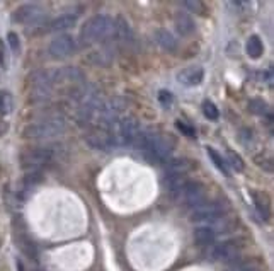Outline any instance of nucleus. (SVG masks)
<instances>
[{
	"label": "nucleus",
	"mask_w": 274,
	"mask_h": 271,
	"mask_svg": "<svg viewBox=\"0 0 274 271\" xmlns=\"http://www.w3.org/2000/svg\"><path fill=\"white\" fill-rule=\"evenodd\" d=\"M89 60H91L92 63H95V65H108L113 60V53H109L108 49H101V51L92 53V55L89 56Z\"/></svg>",
	"instance_id": "412c9836"
},
{
	"label": "nucleus",
	"mask_w": 274,
	"mask_h": 271,
	"mask_svg": "<svg viewBox=\"0 0 274 271\" xmlns=\"http://www.w3.org/2000/svg\"><path fill=\"white\" fill-rule=\"evenodd\" d=\"M222 215V208H220L216 203H205V205L194 208L191 219L194 222H209V220H215Z\"/></svg>",
	"instance_id": "1a4fd4ad"
},
{
	"label": "nucleus",
	"mask_w": 274,
	"mask_h": 271,
	"mask_svg": "<svg viewBox=\"0 0 274 271\" xmlns=\"http://www.w3.org/2000/svg\"><path fill=\"white\" fill-rule=\"evenodd\" d=\"M48 51L53 58H65V56L72 55L75 51V41H73L72 36H65L63 34V36L55 38L49 43Z\"/></svg>",
	"instance_id": "423d86ee"
},
{
	"label": "nucleus",
	"mask_w": 274,
	"mask_h": 271,
	"mask_svg": "<svg viewBox=\"0 0 274 271\" xmlns=\"http://www.w3.org/2000/svg\"><path fill=\"white\" fill-rule=\"evenodd\" d=\"M75 23H77V17L73 16V14H63V16L56 17V19L53 21V23H51V29L53 31L68 29V27H72Z\"/></svg>",
	"instance_id": "f3484780"
},
{
	"label": "nucleus",
	"mask_w": 274,
	"mask_h": 271,
	"mask_svg": "<svg viewBox=\"0 0 274 271\" xmlns=\"http://www.w3.org/2000/svg\"><path fill=\"white\" fill-rule=\"evenodd\" d=\"M184 5H186V9H189L194 14H203V10H205L203 3L198 2V0H187V2H184Z\"/></svg>",
	"instance_id": "cd10ccee"
},
{
	"label": "nucleus",
	"mask_w": 274,
	"mask_h": 271,
	"mask_svg": "<svg viewBox=\"0 0 274 271\" xmlns=\"http://www.w3.org/2000/svg\"><path fill=\"white\" fill-rule=\"evenodd\" d=\"M251 111L255 113V115H264V113L268 111V106H266V102L261 101V99H252L251 101Z\"/></svg>",
	"instance_id": "bb28decb"
},
{
	"label": "nucleus",
	"mask_w": 274,
	"mask_h": 271,
	"mask_svg": "<svg viewBox=\"0 0 274 271\" xmlns=\"http://www.w3.org/2000/svg\"><path fill=\"white\" fill-rule=\"evenodd\" d=\"M65 130V120L60 116L48 118V120L34 121V123L27 124L24 128V137L27 138H36V140H45V138H51L60 135Z\"/></svg>",
	"instance_id": "f03ea898"
},
{
	"label": "nucleus",
	"mask_w": 274,
	"mask_h": 271,
	"mask_svg": "<svg viewBox=\"0 0 274 271\" xmlns=\"http://www.w3.org/2000/svg\"><path fill=\"white\" fill-rule=\"evenodd\" d=\"M49 74H51V82H80L84 78V74L75 67H65Z\"/></svg>",
	"instance_id": "9b49d317"
},
{
	"label": "nucleus",
	"mask_w": 274,
	"mask_h": 271,
	"mask_svg": "<svg viewBox=\"0 0 274 271\" xmlns=\"http://www.w3.org/2000/svg\"><path fill=\"white\" fill-rule=\"evenodd\" d=\"M203 113H205V116L208 118V120H211V121H218V118H220L218 108H216V106L213 104L211 101L203 102Z\"/></svg>",
	"instance_id": "5701e85b"
},
{
	"label": "nucleus",
	"mask_w": 274,
	"mask_h": 271,
	"mask_svg": "<svg viewBox=\"0 0 274 271\" xmlns=\"http://www.w3.org/2000/svg\"><path fill=\"white\" fill-rule=\"evenodd\" d=\"M0 65L5 67V46L2 41H0Z\"/></svg>",
	"instance_id": "2f4dec72"
},
{
	"label": "nucleus",
	"mask_w": 274,
	"mask_h": 271,
	"mask_svg": "<svg viewBox=\"0 0 274 271\" xmlns=\"http://www.w3.org/2000/svg\"><path fill=\"white\" fill-rule=\"evenodd\" d=\"M176 126L179 128V130L183 131V133L186 135V137H194V130H193L191 126H187V124H184L183 121H177Z\"/></svg>",
	"instance_id": "c756f323"
},
{
	"label": "nucleus",
	"mask_w": 274,
	"mask_h": 271,
	"mask_svg": "<svg viewBox=\"0 0 274 271\" xmlns=\"http://www.w3.org/2000/svg\"><path fill=\"white\" fill-rule=\"evenodd\" d=\"M184 199H186V203L189 206H193V208H198V206L205 205V198H206V193H205V186H203L201 183H196V181H191V183L186 184V188H184Z\"/></svg>",
	"instance_id": "6e6552de"
},
{
	"label": "nucleus",
	"mask_w": 274,
	"mask_h": 271,
	"mask_svg": "<svg viewBox=\"0 0 274 271\" xmlns=\"http://www.w3.org/2000/svg\"><path fill=\"white\" fill-rule=\"evenodd\" d=\"M12 104H14L12 96L5 91L0 92V115H9L12 111Z\"/></svg>",
	"instance_id": "4be33fe9"
},
{
	"label": "nucleus",
	"mask_w": 274,
	"mask_h": 271,
	"mask_svg": "<svg viewBox=\"0 0 274 271\" xmlns=\"http://www.w3.org/2000/svg\"><path fill=\"white\" fill-rule=\"evenodd\" d=\"M159 102L162 106H165V108H169V106L172 104V94H170L169 91H160L159 92Z\"/></svg>",
	"instance_id": "c85d7f7f"
},
{
	"label": "nucleus",
	"mask_w": 274,
	"mask_h": 271,
	"mask_svg": "<svg viewBox=\"0 0 274 271\" xmlns=\"http://www.w3.org/2000/svg\"><path fill=\"white\" fill-rule=\"evenodd\" d=\"M9 43H10V46H12L14 51H17V49H19V38H17V34L10 33L9 34Z\"/></svg>",
	"instance_id": "7c9ffc66"
},
{
	"label": "nucleus",
	"mask_w": 274,
	"mask_h": 271,
	"mask_svg": "<svg viewBox=\"0 0 274 271\" xmlns=\"http://www.w3.org/2000/svg\"><path fill=\"white\" fill-rule=\"evenodd\" d=\"M155 39L163 49H174L176 48V38L172 33H169L167 29H159L155 34Z\"/></svg>",
	"instance_id": "a211bd4d"
},
{
	"label": "nucleus",
	"mask_w": 274,
	"mask_h": 271,
	"mask_svg": "<svg viewBox=\"0 0 274 271\" xmlns=\"http://www.w3.org/2000/svg\"><path fill=\"white\" fill-rule=\"evenodd\" d=\"M208 154H209V157H211L213 164H215V166L218 167V169L222 171V172L225 174V176H228V169H227L225 160L222 159V155H220L218 152H216L215 148H211V147H208Z\"/></svg>",
	"instance_id": "b1692460"
},
{
	"label": "nucleus",
	"mask_w": 274,
	"mask_h": 271,
	"mask_svg": "<svg viewBox=\"0 0 274 271\" xmlns=\"http://www.w3.org/2000/svg\"><path fill=\"white\" fill-rule=\"evenodd\" d=\"M114 33V21L108 16H94L82 26L80 29V41L84 45H92V43L102 41L106 38H113Z\"/></svg>",
	"instance_id": "f257e3e1"
},
{
	"label": "nucleus",
	"mask_w": 274,
	"mask_h": 271,
	"mask_svg": "<svg viewBox=\"0 0 274 271\" xmlns=\"http://www.w3.org/2000/svg\"><path fill=\"white\" fill-rule=\"evenodd\" d=\"M126 99L124 98H119V96H116V98H111L109 101H104V104H102L101 111H99V123L102 124V126H109V124H114L117 121V118L121 116V113L126 109Z\"/></svg>",
	"instance_id": "7ed1b4c3"
},
{
	"label": "nucleus",
	"mask_w": 274,
	"mask_h": 271,
	"mask_svg": "<svg viewBox=\"0 0 274 271\" xmlns=\"http://www.w3.org/2000/svg\"><path fill=\"white\" fill-rule=\"evenodd\" d=\"M227 157H228V164L235 171H244V160H242V157L238 155L237 152L230 150L228 154H227Z\"/></svg>",
	"instance_id": "393cba45"
},
{
	"label": "nucleus",
	"mask_w": 274,
	"mask_h": 271,
	"mask_svg": "<svg viewBox=\"0 0 274 271\" xmlns=\"http://www.w3.org/2000/svg\"><path fill=\"white\" fill-rule=\"evenodd\" d=\"M167 174H184L191 169V164L187 159H170L165 164Z\"/></svg>",
	"instance_id": "2eb2a0df"
},
{
	"label": "nucleus",
	"mask_w": 274,
	"mask_h": 271,
	"mask_svg": "<svg viewBox=\"0 0 274 271\" xmlns=\"http://www.w3.org/2000/svg\"><path fill=\"white\" fill-rule=\"evenodd\" d=\"M51 150H48V148H36V150H31L27 152L26 157H24V162L27 164V166H33V167H39V166H45V164H48L49 160H51Z\"/></svg>",
	"instance_id": "f8f14e48"
},
{
	"label": "nucleus",
	"mask_w": 274,
	"mask_h": 271,
	"mask_svg": "<svg viewBox=\"0 0 274 271\" xmlns=\"http://www.w3.org/2000/svg\"><path fill=\"white\" fill-rule=\"evenodd\" d=\"M247 53L251 58H259L264 53V45H262L259 36H251L247 41Z\"/></svg>",
	"instance_id": "6ab92c4d"
},
{
	"label": "nucleus",
	"mask_w": 274,
	"mask_h": 271,
	"mask_svg": "<svg viewBox=\"0 0 274 271\" xmlns=\"http://www.w3.org/2000/svg\"><path fill=\"white\" fill-rule=\"evenodd\" d=\"M254 198H255V208H257L259 215H261L264 220H268V219H269V206H268V201H262V199H259L255 195H254Z\"/></svg>",
	"instance_id": "a878e982"
},
{
	"label": "nucleus",
	"mask_w": 274,
	"mask_h": 271,
	"mask_svg": "<svg viewBox=\"0 0 274 271\" xmlns=\"http://www.w3.org/2000/svg\"><path fill=\"white\" fill-rule=\"evenodd\" d=\"M113 38L124 39V41H128V39L131 38L130 26H128L126 21H124L123 17H117V21L114 23V33H113Z\"/></svg>",
	"instance_id": "aec40b11"
},
{
	"label": "nucleus",
	"mask_w": 274,
	"mask_h": 271,
	"mask_svg": "<svg viewBox=\"0 0 274 271\" xmlns=\"http://www.w3.org/2000/svg\"><path fill=\"white\" fill-rule=\"evenodd\" d=\"M194 241L198 242L199 246H209L215 241V232H213L211 227L201 225L194 230Z\"/></svg>",
	"instance_id": "dca6fc26"
},
{
	"label": "nucleus",
	"mask_w": 274,
	"mask_h": 271,
	"mask_svg": "<svg viewBox=\"0 0 274 271\" xmlns=\"http://www.w3.org/2000/svg\"><path fill=\"white\" fill-rule=\"evenodd\" d=\"M138 131H140V123H138V120L130 116L121 120L119 126H117V133H113V137L116 140V145H131Z\"/></svg>",
	"instance_id": "20e7f679"
},
{
	"label": "nucleus",
	"mask_w": 274,
	"mask_h": 271,
	"mask_svg": "<svg viewBox=\"0 0 274 271\" xmlns=\"http://www.w3.org/2000/svg\"><path fill=\"white\" fill-rule=\"evenodd\" d=\"M176 29L179 34L183 36H189L196 31V24L193 21V17L187 12H177L176 14Z\"/></svg>",
	"instance_id": "4468645a"
},
{
	"label": "nucleus",
	"mask_w": 274,
	"mask_h": 271,
	"mask_svg": "<svg viewBox=\"0 0 274 271\" xmlns=\"http://www.w3.org/2000/svg\"><path fill=\"white\" fill-rule=\"evenodd\" d=\"M232 271H255V270H252V268H249V266H240V268H235Z\"/></svg>",
	"instance_id": "473e14b6"
},
{
	"label": "nucleus",
	"mask_w": 274,
	"mask_h": 271,
	"mask_svg": "<svg viewBox=\"0 0 274 271\" xmlns=\"http://www.w3.org/2000/svg\"><path fill=\"white\" fill-rule=\"evenodd\" d=\"M213 256H215V259H220V261H232L238 256V249L233 242L227 241L216 246L215 251H213Z\"/></svg>",
	"instance_id": "ddd939ff"
},
{
	"label": "nucleus",
	"mask_w": 274,
	"mask_h": 271,
	"mask_svg": "<svg viewBox=\"0 0 274 271\" xmlns=\"http://www.w3.org/2000/svg\"><path fill=\"white\" fill-rule=\"evenodd\" d=\"M205 78V70L203 67H187V69L181 70L177 74V80L183 85H198L201 84V80Z\"/></svg>",
	"instance_id": "9d476101"
},
{
	"label": "nucleus",
	"mask_w": 274,
	"mask_h": 271,
	"mask_svg": "<svg viewBox=\"0 0 274 271\" xmlns=\"http://www.w3.org/2000/svg\"><path fill=\"white\" fill-rule=\"evenodd\" d=\"M85 140H87V144L92 148H97V150H104V152L114 150L117 147L114 137L109 131H94V133H89L85 137Z\"/></svg>",
	"instance_id": "0eeeda50"
},
{
	"label": "nucleus",
	"mask_w": 274,
	"mask_h": 271,
	"mask_svg": "<svg viewBox=\"0 0 274 271\" xmlns=\"http://www.w3.org/2000/svg\"><path fill=\"white\" fill-rule=\"evenodd\" d=\"M46 14L43 7L36 5V3H27V5H23L16 14V19L19 21L21 24H29V26H38L45 21Z\"/></svg>",
	"instance_id": "39448f33"
}]
</instances>
